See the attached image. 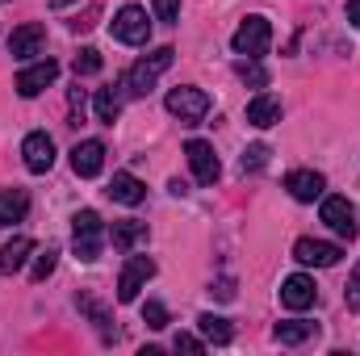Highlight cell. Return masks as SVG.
I'll return each instance as SVG.
<instances>
[{
	"mask_svg": "<svg viewBox=\"0 0 360 356\" xmlns=\"http://www.w3.org/2000/svg\"><path fill=\"white\" fill-rule=\"evenodd\" d=\"M172 59H176L172 46H160V51H151L147 59H139V63L126 72V92H130V96H147V92L155 89V80L172 68Z\"/></svg>",
	"mask_w": 360,
	"mask_h": 356,
	"instance_id": "cell-1",
	"label": "cell"
},
{
	"mask_svg": "<svg viewBox=\"0 0 360 356\" xmlns=\"http://www.w3.org/2000/svg\"><path fill=\"white\" fill-rule=\"evenodd\" d=\"M101 248H105V222H101V214L96 210H80L72 218V252L80 260H96Z\"/></svg>",
	"mask_w": 360,
	"mask_h": 356,
	"instance_id": "cell-2",
	"label": "cell"
},
{
	"mask_svg": "<svg viewBox=\"0 0 360 356\" xmlns=\"http://www.w3.org/2000/svg\"><path fill=\"white\" fill-rule=\"evenodd\" d=\"M164 105H168V113H172V117H180L184 126H197V122L210 113V96H205L201 89H193V84H184V89H172Z\"/></svg>",
	"mask_w": 360,
	"mask_h": 356,
	"instance_id": "cell-3",
	"label": "cell"
},
{
	"mask_svg": "<svg viewBox=\"0 0 360 356\" xmlns=\"http://www.w3.org/2000/svg\"><path fill=\"white\" fill-rule=\"evenodd\" d=\"M269 42H272L269 17H248V21L235 30V38H231V46H235L239 55H248V59H260V55L269 51Z\"/></svg>",
	"mask_w": 360,
	"mask_h": 356,
	"instance_id": "cell-4",
	"label": "cell"
},
{
	"mask_svg": "<svg viewBox=\"0 0 360 356\" xmlns=\"http://www.w3.org/2000/svg\"><path fill=\"white\" fill-rule=\"evenodd\" d=\"M113 38H117V42H126V46H143V42L151 38L147 8H139V4L117 8V17H113Z\"/></svg>",
	"mask_w": 360,
	"mask_h": 356,
	"instance_id": "cell-5",
	"label": "cell"
},
{
	"mask_svg": "<svg viewBox=\"0 0 360 356\" xmlns=\"http://www.w3.org/2000/svg\"><path fill=\"white\" fill-rule=\"evenodd\" d=\"M151 276H155V260L151 256H130L122 276H117V302H139V293H143V285Z\"/></svg>",
	"mask_w": 360,
	"mask_h": 356,
	"instance_id": "cell-6",
	"label": "cell"
},
{
	"mask_svg": "<svg viewBox=\"0 0 360 356\" xmlns=\"http://www.w3.org/2000/svg\"><path fill=\"white\" fill-rule=\"evenodd\" d=\"M323 222L340 235V239H356V205L348 201V197H323Z\"/></svg>",
	"mask_w": 360,
	"mask_h": 356,
	"instance_id": "cell-7",
	"label": "cell"
},
{
	"mask_svg": "<svg viewBox=\"0 0 360 356\" xmlns=\"http://www.w3.org/2000/svg\"><path fill=\"white\" fill-rule=\"evenodd\" d=\"M184 155H188V168H193L197 184H214V180H218L222 164H218V155H214V147H210L205 139H188V143H184Z\"/></svg>",
	"mask_w": 360,
	"mask_h": 356,
	"instance_id": "cell-8",
	"label": "cell"
},
{
	"mask_svg": "<svg viewBox=\"0 0 360 356\" xmlns=\"http://www.w3.org/2000/svg\"><path fill=\"white\" fill-rule=\"evenodd\" d=\"M314 298H319L314 276L293 272V276H285V281H281V306H289V310H310V306H314Z\"/></svg>",
	"mask_w": 360,
	"mask_h": 356,
	"instance_id": "cell-9",
	"label": "cell"
},
{
	"mask_svg": "<svg viewBox=\"0 0 360 356\" xmlns=\"http://www.w3.org/2000/svg\"><path fill=\"white\" fill-rule=\"evenodd\" d=\"M340 243H323V239H297L293 243V260L297 265H310V268H331L340 265Z\"/></svg>",
	"mask_w": 360,
	"mask_h": 356,
	"instance_id": "cell-10",
	"label": "cell"
},
{
	"mask_svg": "<svg viewBox=\"0 0 360 356\" xmlns=\"http://www.w3.org/2000/svg\"><path fill=\"white\" fill-rule=\"evenodd\" d=\"M21 155H25V168H30V172H38V177L51 172V168H55V143H51V134H42V130L25 134Z\"/></svg>",
	"mask_w": 360,
	"mask_h": 356,
	"instance_id": "cell-11",
	"label": "cell"
},
{
	"mask_svg": "<svg viewBox=\"0 0 360 356\" xmlns=\"http://www.w3.org/2000/svg\"><path fill=\"white\" fill-rule=\"evenodd\" d=\"M72 168H76V177H101V168H105V143L101 139H84V143H76L72 147Z\"/></svg>",
	"mask_w": 360,
	"mask_h": 356,
	"instance_id": "cell-12",
	"label": "cell"
},
{
	"mask_svg": "<svg viewBox=\"0 0 360 356\" xmlns=\"http://www.w3.org/2000/svg\"><path fill=\"white\" fill-rule=\"evenodd\" d=\"M42 42H46V30H42L38 21L17 25L13 38H8V55H13V59H34V55H42Z\"/></svg>",
	"mask_w": 360,
	"mask_h": 356,
	"instance_id": "cell-13",
	"label": "cell"
},
{
	"mask_svg": "<svg viewBox=\"0 0 360 356\" xmlns=\"http://www.w3.org/2000/svg\"><path fill=\"white\" fill-rule=\"evenodd\" d=\"M55 80H59V63H55V59H42V63L25 68V72L17 76V92H21V96H38L42 89H51Z\"/></svg>",
	"mask_w": 360,
	"mask_h": 356,
	"instance_id": "cell-14",
	"label": "cell"
},
{
	"mask_svg": "<svg viewBox=\"0 0 360 356\" xmlns=\"http://www.w3.org/2000/svg\"><path fill=\"white\" fill-rule=\"evenodd\" d=\"M285 189H289L293 201H314V197H323L327 177H323V172H310V168H297V172L285 177Z\"/></svg>",
	"mask_w": 360,
	"mask_h": 356,
	"instance_id": "cell-15",
	"label": "cell"
},
{
	"mask_svg": "<svg viewBox=\"0 0 360 356\" xmlns=\"http://www.w3.org/2000/svg\"><path fill=\"white\" fill-rule=\"evenodd\" d=\"M248 122L256 126V130H269L281 122V101L272 96V92H260V96H252L248 101Z\"/></svg>",
	"mask_w": 360,
	"mask_h": 356,
	"instance_id": "cell-16",
	"label": "cell"
},
{
	"mask_svg": "<svg viewBox=\"0 0 360 356\" xmlns=\"http://www.w3.org/2000/svg\"><path fill=\"white\" fill-rule=\"evenodd\" d=\"M30 252H34V243H30L25 235H13V239L0 248V272H4V276L21 272V268H25V260H30Z\"/></svg>",
	"mask_w": 360,
	"mask_h": 356,
	"instance_id": "cell-17",
	"label": "cell"
},
{
	"mask_svg": "<svg viewBox=\"0 0 360 356\" xmlns=\"http://www.w3.org/2000/svg\"><path fill=\"white\" fill-rule=\"evenodd\" d=\"M109 197L122 201V205H139V201L147 197V189H143V180L130 177V172H113V180H109Z\"/></svg>",
	"mask_w": 360,
	"mask_h": 356,
	"instance_id": "cell-18",
	"label": "cell"
},
{
	"mask_svg": "<svg viewBox=\"0 0 360 356\" xmlns=\"http://www.w3.org/2000/svg\"><path fill=\"white\" fill-rule=\"evenodd\" d=\"M30 214V197L21 189H0V227H13Z\"/></svg>",
	"mask_w": 360,
	"mask_h": 356,
	"instance_id": "cell-19",
	"label": "cell"
},
{
	"mask_svg": "<svg viewBox=\"0 0 360 356\" xmlns=\"http://www.w3.org/2000/svg\"><path fill=\"white\" fill-rule=\"evenodd\" d=\"M109 239H113V248H117V252H130L139 239H147V222H134V218H126V222H113Z\"/></svg>",
	"mask_w": 360,
	"mask_h": 356,
	"instance_id": "cell-20",
	"label": "cell"
},
{
	"mask_svg": "<svg viewBox=\"0 0 360 356\" xmlns=\"http://www.w3.org/2000/svg\"><path fill=\"white\" fill-rule=\"evenodd\" d=\"M197 327H201V336H205L210 344H231V340H235V327H231V319H222V314H201Z\"/></svg>",
	"mask_w": 360,
	"mask_h": 356,
	"instance_id": "cell-21",
	"label": "cell"
},
{
	"mask_svg": "<svg viewBox=\"0 0 360 356\" xmlns=\"http://www.w3.org/2000/svg\"><path fill=\"white\" fill-rule=\"evenodd\" d=\"M314 336H319V323H302V319L276 323V340H281V344H306V340H314Z\"/></svg>",
	"mask_w": 360,
	"mask_h": 356,
	"instance_id": "cell-22",
	"label": "cell"
},
{
	"mask_svg": "<svg viewBox=\"0 0 360 356\" xmlns=\"http://www.w3.org/2000/svg\"><path fill=\"white\" fill-rule=\"evenodd\" d=\"M92 109H96V122L113 126V122H117V113H122V96H117L113 89H96V101H92Z\"/></svg>",
	"mask_w": 360,
	"mask_h": 356,
	"instance_id": "cell-23",
	"label": "cell"
},
{
	"mask_svg": "<svg viewBox=\"0 0 360 356\" xmlns=\"http://www.w3.org/2000/svg\"><path fill=\"white\" fill-rule=\"evenodd\" d=\"M55 265H59V252L46 248V252H38V260H34V268H30V276H34V281H46V276L55 272Z\"/></svg>",
	"mask_w": 360,
	"mask_h": 356,
	"instance_id": "cell-24",
	"label": "cell"
},
{
	"mask_svg": "<svg viewBox=\"0 0 360 356\" xmlns=\"http://www.w3.org/2000/svg\"><path fill=\"white\" fill-rule=\"evenodd\" d=\"M239 164H243V172H260V168L269 164V147H264V143H252V147L243 151Z\"/></svg>",
	"mask_w": 360,
	"mask_h": 356,
	"instance_id": "cell-25",
	"label": "cell"
},
{
	"mask_svg": "<svg viewBox=\"0 0 360 356\" xmlns=\"http://www.w3.org/2000/svg\"><path fill=\"white\" fill-rule=\"evenodd\" d=\"M143 323H147L151 331H164V327H168V310H164V302H143Z\"/></svg>",
	"mask_w": 360,
	"mask_h": 356,
	"instance_id": "cell-26",
	"label": "cell"
},
{
	"mask_svg": "<svg viewBox=\"0 0 360 356\" xmlns=\"http://www.w3.org/2000/svg\"><path fill=\"white\" fill-rule=\"evenodd\" d=\"M96 72H101V51L96 46H84L76 55V76H96Z\"/></svg>",
	"mask_w": 360,
	"mask_h": 356,
	"instance_id": "cell-27",
	"label": "cell"
},
{
	"mask_svg": "<svg viewBox=\"0 0 360 356\" xmlns=\"http://www.w3.org/2000/svg\"><path fill=\"white\" fill-rule=\"evenodd\" d=\"M239 76H243V80H248L252 89H264V84H269V72H264V68H260L256 59H248V63H239Z\"/></svg>",
	"mask_w": 360,
	"mask_h": 356,
	"instance_id": "cell-28",
	"label": "cell"
},
{
	"mask_svg": "<svg viewBox=\"0 0 360 356\" xmlns=\"http://www.w3.org/2000/svg\"><path fill=\"white\" fill-rule=\"evenodd\" d=\"M155 17H160V21H176L180 17V0H155Z\"/></svg>",
	"mask_w": 360,
	"mask_h": 356,
	"instance_id": "cell-29",
	"label": "cell"
},
{
	"mask_svg": "<svg viewBox=\"0 0 360 356\" xmlns=\"http://www.w3.org/2000/svg\"><path fill=\"white\" fill-rule=\"evenodd\" d=\"M344 302H348L352 310H360V265H356V272H352V281H348V293H344Z\"/></svg>",
	"mask_w": 360,
	"mask_h": 356,
	"instance_id": "cell-30",
	"label": "cell"
},
{
	"mask_svg": "<svg viewBox=\"0 0 360 356\" xmlns=\"http://www.w3.org/2000/svg\"><path fill=\"white\" fill-rule=\"evenodd\" d=\"M172 348H176V352H201L205 344H201L197 336H184V331H180V336H176V344H172Z\"/></svg>",
	"mask_w": 360,
	"mask_h": 356,
	"instance_id": "cell-31",
	"label": "cell"
},
{
	"mask_svg": "<svg viewBox=\"0 0 360 356\" xmlns=\"http://www.w3.org/2000/svg\"><path fill=\"white\" fill-rule=\"evenodd\" d=\"M210 293H218L222 302H231V298H235V285H231V281H218V285H214Z\"/></svg>",
	"mask_w": 360,
	"mask_h": 356,
	"instance_id": "cell-32",
	"label": "cell"
},
{
	"mask_svg": "<svg viewBox=\"0 0 360 356\" xmlns=\"http://www.w3.org/2000/svg\"><path fill=\"white\" fill-rule=\"evenodd\" d=\"M348 21L360 25V0H348Z\"/></svg>",
	"mask_w": 360,
	"mask_h": 356,
	"instance_id": "cell-33",
	"label": "cell"
},
{
	"mask_svg": "<svg viewBox=\"0 0 360 356\" xmlns=\"http://www.w3.org/2000/svg\"><path fill=\"white\" fill-rule=\"evenodd\" d=\"M51 4H55V8H68V4H72V0H51Z\"/></svg>",
	"mask_w": 360,
	"mask_h": 356,
	"instance_id": "cell-34",
	"label": "cell"
}]
</instances>
